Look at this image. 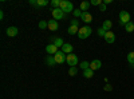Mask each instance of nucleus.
Returning a JSON list of instances; mask_svg holds the SVG:
<instances>
[{
  "label": "nucleus",
  "instance_id": "22",
  "mask_svg": "<svg viewBox=\"0 0 134 99\" xmlns=\"http://www.w3.org/2000/svg\"><path fill=\"white\" fill-rule=\"evenodd\" d=\"M127 62H129V64L134 66V52H129L127 54Z\"/></svg>",
  "mask_w": 134,
  "mask_h": 99
},
{
  "label": "nucleus",
  "instance_id": "16",
  "mask_svg": "<svg viewBox=\"0 0 134 99\" xmlns=\"http://www.w3.org/2000/svg\"><path fill=\"white\" fill-rule=\"evenodd\" d=\"M46 62H47V64L50 66V67H54V66L57 64V62H55V59H54V56H52V55H47Z\"/></svg>",
  "mask_w": 134,
  "mask_h": 99
},
{
  "label": "nucleus",
  "instance_id": "25",
  "mask_svg": "<svg viewBox=\"0 0 134 99\" xmlns=\"http://www.w3.org/2000/svg\"><path fill=\"white\" fill-rule=\"evenodd\" d=\"M76 74H78V68H76V67H70V68H69V75L75 76Z\"/></svg>",
  "mask_w": 134,
  "mask_h": 99
},
{
  "label": "nucleus",
  "instance_id": "9",
  "mask_svg": "<svg viewBox=\"0 0 134 99\" xmlns=\"http://www.w3.org/2000/svg\"><path fill=\"white\" fill-rule=\"evenodd\" d=\"M100 67H102V62H100L99 59H94L93 62H90V68H91L93 71H97V70H99Z\"/></svg>",
  "mask_w": 134,
  "mask_h": 99
},
{
  "label": "nucleus",
  "instance_id": "32",
  "mask_svg": "<svg viewBox=\"0 0 134 99\" xmlns=\"http://www.w3.org/2000/svg\"><path fill=\"white\" fill-rule=\"evenodd\" d=\"M71 24H74V26H79V20H78V19H72Z\"/></svg>",
  "mask_w": 134,
  "mask_h": 99
},
{
  "label": "nucleus",
  "instance_id": "4",
  "mask_svg": "<svg viewBox=\"0 0 134 99\" xmlns=\"http://www.w3.org/2000/svg\"><path fill=\"white\" fill-rule=\"evenodd\" d=\"M54 59H55V62H57V64H62V63H64V62H66L67 55L60 50V51H58L57 54L54 55Z\"/></svg>",
  "mask_w": 134,
  "mask_h": 99
},
{
  "label": "nucleus",
  "instance_id": "30",
  "mask_svg": "<svg viewBox=\"0 0 134 99\" xmlns=\"http://www.w3.org/2000/svg\"><path fill=\"white\" fill-rule=\"evenodd\" d=\"M102 3H103L102 0H91V2H90V4H91V5H100Z\"/></svg>",
  "mask_w": 134,
  "mask_h": 99
},
{
  "label": "nucleus",
  "instance_id": "20",
  "mask_svg": "<svg viewBox=\"0 0 134 99\" xmlns=\"http://www.w3.org/2000/svg\"><path fill=\"white\" fill-rule=\"evenodd\" d=\"M125 31L126 32H134V23L133 21H129V23L125 26Z\"/></svg>",
  "mask_w": 134,
  "mask_h": 99
},
{
  "label": "nucleus",
  "instance_id": "29",
  "mask_svg": "<svg viewBox=\"0 0 134 99\" xmlns=\"http://www.w3.org/2000/svg\"><path fill=\"white\" fill-rule=\"evenodd\" d=\"M97 32H98V35H99V36H102V38H105V35H106V31H105L102 27L98 28V31H97Z\"/></svg>",
  "mask_w": 134,
  "mask_h": 99
},
{
  "label": "nucleus",
  "instance_id": "31",
  "mask_svg": "<svg viewBox=\"0 0 134 99\" xmlns=\"http://www.w3.org/2000/svg\"><path fill=\"white\" fill-rule=\"evenodd\" d=\"M99 9H100V12H105V11H106V4L102 3V4L99 5Z\"/></svg>",
  "mask_w": 134,
  "mask_h": 99
},
{
  "label": "nucleus",
  "instance_id": "3",
  "mask_svg": "<svg viewBox=\"0 0 134 99\" xmlns=\"http://www.w3.org/2000/svg\"><path fill=\"white\" fill-rule=\"evenodd\" d=\"M129 21H130V14L127 11H121L119 12V23L125 27Z\"/></svg>",
  "mask_w": 134,
  "mask_h": 99
},
{
  "label": "nucleus",
  "instance_id": "10",
  "mask_svg": "<svg viewBox=\"0 0 134 99\" xmlns=\"http://www.w3.org/2000/svg\"><path fill=\"white\" fill-rule=\"evenodd\" d=\"M46 51H47V54L48 55H52V56H54V55L55 54H57L59 50H58V47L57 46H55V44H52V43H50V44L46 47Z\"/></svg>",
  "mask_w": 134,
  "mask_h": 99
},
{
  "label": "nucleus",
  "instance_id": "8",
  "mask_svg": "<svg viewBox=\"0 0 134 99\" xmlns=\"http://www.w3.org/2000/svg\"><path fill=\"white\" fill-rule=\"evenodd\" d=\"M105 40H106V43H109V44H113V43L115 42V34L111 32V31H107L106 35H105Z\"/></svg>",
  "mask_w": 134,
  "mask_h": 99
},
{
  "label": "nucleus",
  "instance_id": "12",
  "mask_svg": "<svg viewBox=\"0 0 134 99\" xmlns=\"http://www.w3.org/2000/svg\"><path fill=\"white\" fill-rule=\"evenodd\" d=\"M48 28H50L51 31H57V30L59 28L58 20H55V19H51V20L48 21Z\"/></svg>",
  "mask_w": 134,
  "mask_h": 99
},
{
  "label": "nucleus",
  "instance_id": "27",
  "mask_svg": "<svg viewBox=\"0 0 134 99\" xmlns=\"http://www.w3.org/2000/svg\"><path fill=\"white\" fill-rule=\"evenodd\" d=\"M51 5H52L54 8H59V5H60V0H51Z\"/></svg>",
  "mask_w": 134,
  "mask_h": 99
},
{
  "label": "nucleus",
  "instance_id": "34",
  "mask_svg": "<svg viewBox=\"0 0 134 99\" xmlns=\"http://www.w3.org/2000/svg\"><path fill=\"white\" fill-rule=\"evenodd\" d=\"M30 4H32V5H36V0H30Z\"/></svg>",
  "mask_w": 134,
  "mask_h": 99
},
{
  "label": "nucleus",
  "instance_id": "1",
  "mask_svg": "<svg viewBox=\"0 0 134 99\" xmlns=\"http://www.w3.org/2000/svg\"><path fill=\"white\" fill-rule=\"evenodd\" d=\"M91 32H93V30H91L90 26H83V27L79 28V32H78V38H79V39H87L88 36L91 35Z\"/></svg>",
  "mask_w": 134,
  "mask_h": 99
},
{
  "label": "nucleus",
  "instance_id": "26",
  "mask_svg": "<svg viewBox=\"0 0 134 99\" xmlns=\"http://www.w3.org/2000/svg\"><path fill=\"white\" fill-rule=\"evenodd\" d=\"M72 15H74V18H75V19H78V18H81V16H82V11H81L79 8H78V9H74Z\"/></svg>",
  "mask_w": 134,
  "mask_h": 99
},
{
  "label": "nucleus",
  "instance_id": "5",
  "mask_svg": "<svg viewBox=\"0 0 134 99\" xmlns=\"http://www.w3.org/2000/svg\"><path fill=\"white\" fill-rule=\"evenodd\" d=\"M66 63L70 66V67H76L78 64V56L75 54H69L67 55V59H66Z\"/></svg>",
  "mask_w": 134,
  "mask_h": 99
},
{
  "label": "nucleus",
  "instance_id": "24",
  "mask_svg": "<svg viewBox=\"0 0 134 99\" xmlns=\"http://www.w3.org/2000/svg\"><path fill=\"white\" fill-rule=\"evenodd\" d=\"M39 28H40V30H46V28H48V21L40 20V21H39Z\"/></svg>",
  "mask_w": 134,
  "mask_h": 99
},
{
  "label": "nucleus",
  "instance_id": "15",
  "mask_svg": "<svg viewBox=\"0 0 134 99\" xmlns=\"http://www.w3.org/2000/svg\"><path fill=\"white\" fill-rule=\"evenodd\" d=\"M111 27H113V23H111V20H105L103 23H102V28L107 32V31H110L111 30Z\"/></svg>",
  "mask_w": 134,
  "mask_h": 99
},
{
  "label": "nucleus",
  "instance_id": "7",
  "mask_svg": "<svg viewBox=\"0 0 134 99\" xmlns=\"http://www.w3.org/2000/svg\"><path fill=\"white\" fill-rule=\"evenodd\" d=\"M81 20L83 21V23H86V24H90L91 21H93V15L88 12V11H86V12H82Z\"/></svg>",
  "mask_w": 134,
  "mask_h": 99
},
{
  "label": "nucleus",
  "instance_id": "19",
  "mask_svg": "<svg viewBox=\"0 0 134 99\" xmlns=\"http://www.w3.org/2000/svg\"><path fill=\"white\" fill-rule=\"evenodd\" d=\"M52 44H55L58 48H59V47L62 48V47H63V44H64V42H63V39H62V38H57V39H55V42L52 43Z\"/></svg>",
  "mask_w": 134,
  "mask_h": 99
},
{
  "label": "nucleus",
  "instance_id": "21",
  "mask_svg": "<svg viewBox=\"0 0 134 99\" xmlns=\"http://www.w3.org/2000/svg\"><path fill=\"white\" fill-rule=\"evenodd\" d=\"M79 67H81V68L85 71V70H87V68H90V63H88V62H86V60H83V62H81Z\"/></svg>",
  "mask_w": 134,
  "mask_h": 99
},
{
  "label": "nucleus",
  "instance_id": "33",
  "mask_svg": "<svg viewBox=\"0 0 134 99\" xmlns=\"http://www.w3.org/2000/svg\"><path fill=\"white\" fill-rule=\"evenodd\" d=\"M103 4H111V0H103Z\"/></svg>",
  "mask_w": 134,
  "mask_h": 99
},
{
  "label": "nucleus",
  "instance_id": "13",
  "mask_svg": "<svg viewBox=\"0 0 134 99\" xmlns=\"http://www.w3.org/2000/svg\"><path fill=\"white\" fill-rule=\"evenodd\" d=\"M67 32H69V35H78V32H79V26L71 24L69 27V30H67Z\"/></svg>",
  "mask_w": 134,
  "mask_h": 99
},
{
  "label": "nucleus",
  "instance_id": "18",
  "mask_svg": "<svg viewBox=\"0 0 134 99\" xmlns=\"http://www.w3.org/2000/svg\"><path fill=\"white\" fill-rule=\"evenodd\" d=\"M93 75H94V71L91 68H87V70L83 71V76H85V78H87V79H90Z\"/></svg>",
  "mask_w": 134,
  "mask_h": 99
},
{
  "label": "nucleus",
  "instance_id": "2",
  "mask_svg": "<svg viewBox=\"0 0 134 99\" xmlns=\"http://www.w3.org/2000/svg\"><path fill=\"white\" fill-rule=\"evenodd\" d=\"M59 8L63 11L64 14H69V12H74V5L71 2H69V0H60V5Z\"/></svg>",
  "mask_w": 134,
  "mask_h": 99
},
{
  "label": "nucleus",
  "instance_id": "6",
  "mask_svg": "<svg viewBox=\"0 0 134 99\" xmlns=\"http://www.w3.org/2000/svg\"><path fill=\"white\" fill-rule=\"evenodd\" d=\"M51 15H52V19H55V20H62L64 18V12L60 8H52Z\"/></svg>",
  "mask_w": 134,
  "mask_h": 99
},
{
  "label": "nucleus",
  "instance_id": "14",
  "mask_svg": "<svg viewBox=\"0 0 134 99\" xmlns=\"http://www.w3.org/2000/svg\"><path fill=\"white\" fill-rule=\"evenodd\" d=\"M62 51H63L66 55L72 54V44H70V43H64L63 47H62Z\"/></svg>",
  "mask_w": 134,
  "mask_h": 99
},
{
  "label": "nucleus",
  "instance_id": "11",
  "mask_svg": "<svg viewBox=\"0 0 134 99\" xmlns=\"http://www.w3.org/2000/svg\"><path fill=\"white\" fill-rule=\"evenodd\" d=\"M5 32H7V35H8V36H11V38H14V36H16V35L19 34V30H18V27L12 26V27H8Z\"/></svg>",
  "mask_w": 134,
  "mask_h": 99
},
{
  "label": "nucleus",
  "instance_id": "28",
  "mask_svg": "<svg viewBox=\"0 0 134 99\" xmlns=\"http://www.w3.org/2000/svg\"><path fill=\"white\" fill-rule=\"evenodd\" d=\"M103 90H105V91H107V92H110V91H113V86L109 84V83H106V84L103 86Z\"/></svg>",
  "mask_w": 134,
  "mask_h": 99
},
{
  "label": "nucleus",
  "instance_id": "23",
  "mask_svg": "<svg viewBox=\"0 0 134 99\" xmlns=\"http://www.w3.org/2000/svg\"><path fill=\"white\" fill-rule=\"evenodd\" d=\"M48 4V0H36V7H46Z\"/></svg>",
  "mask_w": 134,
  "mask_h": 99
},
{
  "label": "nucleus",
  "instance_id": "17",
  "mask_svg": "<svg viewBox=\"0 0 134 99\" xmlns=\"http://www.w3.org/2000/svg\"><path fill=\"white\" fill-rule=\"evenodd\" d=\"M91 4H90V2H82L81 3V7H79V9L82 11V12H86V11L88 9V7H90Z\"/></svg>",
  "mask_w": 134,
  "mask_h": 99
},
{
  "label": "nucleus",
  "instance_id": "35",
  "mask_svg": "<svg viewBox=\"0 0 134 99\" xmlns=\"http://www.w3.org/2000/svg\"><path fill=\"white\" fill-rule=\"evenodd\" d=\"M0 19H2V20L4 19V12H3V11H2V12H0Z\"/></svg>",
  "mask_w": 134,
  "mask_h": 99
}]
</instances>
